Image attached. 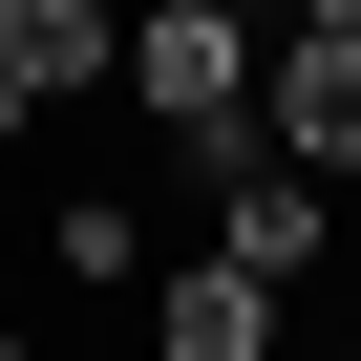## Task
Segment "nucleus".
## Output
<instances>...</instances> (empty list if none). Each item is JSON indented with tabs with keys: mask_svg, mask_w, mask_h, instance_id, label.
Returning a JSON list of instances; mask_svg holds the SVG:
<instances>
[{
	"mask_svg": "<svg viewBox=\"0 0 361 361\" xmlns=\"http://www.w3.org/2000/svg\"><path fill=\"white\" fill-rule=\"evenodd\" d=\"M128 106H149L170 170L255 149V22H234V0H149V22H128Z\"/></svg>",
	"mask_w": 361,
	"mask_h": 361,
	"instance_id": "nucleus-1",
	"label": "nucleus"
},
{
	"mask_svg": "<svg viewBox=\"0 0 361 361\" xmlns=\"http://www.w3.org/2000/svg\"><path fill=\"white\" fill-rule=\"evenodd\" d=\"M255 149H298L319 192H361V22H298V43H255Z\"/></svg>",
	"mask_w": 361,
	"mask_h": 361,
	"instance_id": "nucleus-2",
	"label": "nucleus"
},
{
	"mask_svg": "<svg viewBox=\"0 0 361 361\" xmlns=\"http://www.w3.org/2000/svg\"><path fill=\"white\" fill-rule=\"evenodd\" d=\"M213 255H255V276L298 298V276L340 255V192H319L298 149H213Z\"/></svg>",
	"mask_w": 361,
	"mask_h": 361,
	"instance_id": "nucleus-3",
	"label": "nucleus"
},
{
	"mask_svg": "<svg viewBox=\"0 0 361 361\" xmlns=\"http://www.w3.org/2000/svg\"><path fill=\"white\" fill-rule=\"evenodd\" d=\"M276 319H298V298H276L255 255H192V276L149 298V361H276Z\"/></svg>",
	"mask_w": 361,
	"mask_h": 361,
	"instance_id": "nucleus-4",
	"label": "nucleus"
},
{
	"mask_svg": "<svg viewBox=\"0 0 361 361\" xmlns=\"http://www.w3.org/2000/svg\"><path fill=\"white\" fill-rule=\"evenodd\" d=\"M0 64H22V106L128 85V0H0Z\"/></svg>",
	"mask_w": 361,
	"mask_h": 361,
	"instance_id": "nucleus-5",
	"label": "nucleus"
},
{
	"mask_svg": "<svg viewBox=\"0 0 361 361\" xmlns=\"http://www.w3.org/2000/svg\"><path fill=\"white\" fill-rule=\"evenodd\" d=\"M43 255H64V298H128V276H149V213H128V192H64Z\"/></svg>",
	"mask_w": 361,
	"mask_h": 361,
	"instance_id": "nucleus-6",
	"label": "nucleus"
},
{
	"mask_svg": "<svg viewBox=\"0 0 361 361\" xmlns=\"http://www.w3.org/2000/svg\"><path fill=\"white\" fill-rule=\"evenodd\" d=\"M0 128H43V106H22V64H0Z\"/></svg>",
	"mask_w": 361,
	"mask_h": 361,
	"instance_id": "nucleus-7",
	"label": "nucleus"
},
{
	"mask_svg": "<svg viewBox=\"0 0 361 361\" xmlns=\"http://www.w3.org/2000/svg\"><path fill=\"white\" fill-rule=\"evenodd\" d=\"M298 22H361V0H298Z\"/></svg>",
	"mask_w": 361,
	"mask_h": 361,
	"instance_id": "nucleus-8",
	"label": "nucleus"
},
{
	"mask_svg": "<svg viewBox=\"0 0 361 361\" xmlns=\"http://www.w3.org/2000/svg\"><path fill=\"white\" fill-rule=\"evenodd\" d=\"M0 361H22V340H0Z\"/></svg>",
	"mask_w": 361,
	"mask_h": 361,
	"instance_id": "nucleus-9",
	"label": "nucleus"
}]
</instances>
